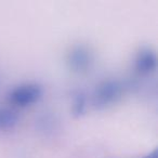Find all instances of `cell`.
Wrapping results in <instances>:
<instances>
[{
    "label": "cell",
    "mask_w": 158,
    "mask_h": 158,
    "mask_svg": "<svg viewBox=\"0 0 158 158\" xmlns=\"http://www.w3.org/2000/svg\"><path fill=\"white\" fill-rule=\"evenodd\" d=\"M123 86L118 80H105L97 87L93 94V103L98 108H105L116 103L123 94Z\"/></svg>",
    "instance_id": "cell-1"
},
{
    "label": "cell",
    "mask_w": 158,
    "mask_h": 158,
    "mask_svg": "<svg viewBox=\"0 0 158 158\" xmlns=\"http://www.w3.org/2000/svg\"><path fill=\"white\" fill-rule=\"evenodd\" d=\"M41 95L42 90L38 85H22L10 91L8 94V100L15 106L26 107L36 103L41 98Z\"/></svg>",
    "instance_id": "cell-2"
},
{
    "label": "cell",
    "mask_w": 158,
    "mask_h": 158,
    "mask_svg": "<svg viewBox=\"0 0 158 158\" xmlns=\"http://www.w3.org/2000/svg\"><path fill=\"white\" fill-rule=\"evenodd\" d=\"M93 63V54L87 47L76 46L67 55V64L75 73H86Z\"/></svg>",
    "instance_id": "cell-3"
},
{
    "label": "cell",
    "mask_w": 158,
    "mask_h": 158,
    "mask_svg": "<svg viewBox=\"0 0 158 158\" xmlns=\"http://www.w3.org/2000/svg\"><path fill=\"white\" fill-rule=\"evenodd\" d=\"M157 67V57L151 49H142L134 61V68L140 75H149Z\"/></svg>",
    "instance_id": "cell-4"
},
{
    "label": "cell",
    "mask_w": 158,
    "mask_h": 158,
    "mask_svg": "<svg viewBox=\"0 0 158 158\" xmlns=\"http://www.w3.org/2000/svg\"><path fill=\"white\" fill-rule=\"evenodd\" d=\"M19 116L10 108L0 107V131L11 130L18 125Z\"/></svg>",
    "instance_id": "cell-5"
},
{
    "label": "cell",
    "mask_w": 158,
    "mask_h": 158,
    "mask_svg": "<svg viewBox=\"0 0 158 158\" xmlns=\"http://www.w3.org/2000/svg\"><path fill=\"white\" fill-rule=\"evenodd\" d=\"M86 108V98L82 93H77L73 102V113L75 116H80L84 114Z\"/></svg>",
    "instance_id": "cell-6"
},
{
    "label": "cell",
    "mask_w": 158,
    "mask_h": 158,
    "mask_svg": "<svg viewBox=\"0 0 158 158\" xmlns=\"http://www.w3.org/2000/svg\"><path fill=\"white\" fill-rule=\"evenodd\" d=\"M144 158H158V151H157V149H155V151L152 152L149 155L145 156Z\"/></svg>",
    "instance_id": "cell-7"
}]
</instances>
